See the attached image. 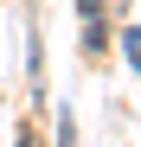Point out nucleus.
Returning a JSON list of instances; mask_svg holds the SVG:
<instances>
[{
    "label": "nucleus",
    "instance_id": "obj_2",
    "mask_svg": "<svg viewBox=\"0 0 141 147\" xmlns=\"http://www.w3.org/2000/svg\"><path fill=\"white\" fill-rule=\"evenodd\" d=\"M122 45H128V64H135V70H141V32H128V38H122Z\"/></svg>",
    "mask_w": 141,
    "mask_h": 147
},
{
    "label": "nucleus",
    "instance_id": "obj_1",
    "mask_svg": "<svg viewBox=\"0 0 141 147\" xmlns=\"http://www.w3.org/2000/svg\"><path fill=\"white\" fill-rule=\"evenodd\" d=\"M58 147H77V128H70V115L58 121Z\"/></svg>",
    "mask_w": 141,
    "mask_h": 147
}]
</instances>
